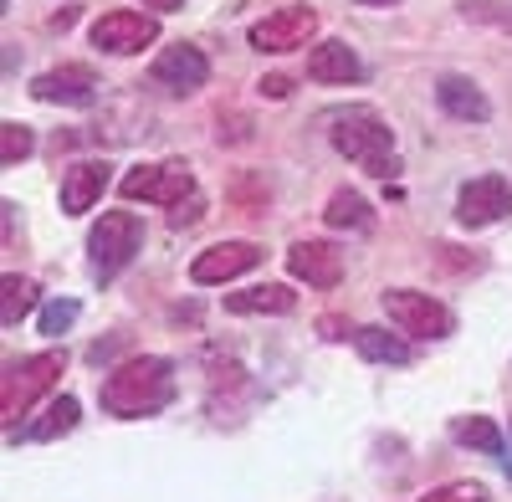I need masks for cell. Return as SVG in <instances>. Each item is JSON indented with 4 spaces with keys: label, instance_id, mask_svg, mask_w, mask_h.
<instances>
[{
    "label": "cell",
    "instance_id": "cell-1",
    "mask_svg": "<svg viewBox=\"0 0 512 502\" xmlns=\"http://www.w3.org/2000/svg\"><path fill=\"white\" fill-rule=\"evenodd\" d=\"M180 380H175V364L159 359V354H139L118 369H108V380L98 385V400L108 415L118 421H144V415H159L169 400H175Z\"/></svg>",
    "mask_w": 512,
    "mask_h": 502
},
{
    "label": "cell",
    "instance_id": "cell-2",
    "mask_svg": "<svg viewBox=\"0 0 512 502\" xmlns=\"http://www.w3.org/2000/svg\"><path fill=\"white\" fill-rule=\"evenodd\" d=\"M328 123H333V129H328L333 149L344 154V159H354L364 175H374V180H390V175L400 170L395 134H390V123H384L374 108H349V113H333Z\"/></svg>",
    "mask_w": 512,
    "mask_h": 502
},
{
    "label": "cell",
    "instance_id": "cell-3",
    "mask_svg": "<svg viewBox=\"0 0 512 502\" xmlns=\"http://www.w3.org/2000/svg\"><path fill=\"white\" fill-rule=\"evenodd\" d=\"M62 369H67V354H62V349L31 354V359H21V364L6 369V380H0V415H6V426H11V431H16L21 415L31 410V400L62 380Z\"/></svg>",
    "mask_w": 512,
    "mask_h": 502
},
{
    "label": "cell",
    "instance_id": "cell-4",
    "mask_svg": "<svg viewBox=\"0 0 512 502\" xmlns=\"http://www.w3.org/2000/svg\"><path fill=\"white\" fill-rule=\"evenodd\" d=\"M384 318L395 323V333H410V339H446V333H456V313L415 287L384 292Z\"/></svg>",
    "mask_w": 512,
    "mask_h": 502
},
{
    "label": "cell",
    "instance_id": "cell-5",
    "mask_svg": "<svg viewBox=\"0 0 512 502\" xmlns=\"http://www.w3.org/2000/svg\"><path fill=\"white\" fill-rule=\"evenodd\" d=\"M139 246H144V221L134 216V211H108L98 226H93V236H88V251H93V272L108 282V277H118L128 262L139 257Z\"/></svg>",
    "mask_w": 512,
    "mask_h": 502
},
{
    "label": "cell",
    "instance_id": "cell-6",
    "mask_svg": "<svg viewBox=\"0 0 512 502\" xmlns=\"http://www.w3.org/2000/svg\"><path fill=\"white\" fill-rule=\"evenodd\" d=\"M123 200H149V205H185L195 195V175L185 159H164V164H139L118 180Z\"/></svg>",
    "mask_w": 512,
    "mask_h": 502
},
{
    "label": "cell",
    "instance_id": "cell-7",
    "mask_svg": "<svg viewBox=\"0 0 512 502\" xmlns=\"http://www.w3.org/2000/svg\"><path fill=\"white\" fill-rule=\"evenodd\" d=\"M313 31H318L313 6H282V11H272L251 26V47L256 52H297V47H308Z\"/></svg>",
    "mask_w": 512,
    "mask_h": 502
},
{
    "label": "cell",
    "instance_id": "cell-8",
    "mask_svg": "<svg viewBox=\"0 0 512 502\" xmlns=\"http://www.w3.org/2000/svg\"><path fill=\"white\" fill-rule=\"evenodd\" d=\"M507 211H512V185L502 175H477V180H466L461 195H456V221L472 226V231L502 221Z\"/></svg>",
    "mask_w": 512,
    "mask_h": 502
},
{
    "label": "cell",
    "instance_id": "cell-9",
    "mask_svg": "<svg viewBox=\"0 0 512 502\" xmlns=\"http://www.w3.org/2000/svg\"><path fill=\"white\" fill-rule=\"evenodd\" d=\"M149 41H159V21L144 11H108L103 21H93V47H103L113 57H134Z\"/></svg>",
    "mask_w": 512,
    "mask_h": 502
},
{
    "label": "cell",
    "instance_id": "cell-10",
    "mask_svg": "<svg viewBox=\"0 0 512 502\" xmlns=\"http://www.w3.org/2000/svg\"><path fill=\"white\" fill-rule=\"evenodd\" d=\"M287 272H292L297 282L328 292V287L344 282V251H338L333 241H297V246L287 251Z\"/></svg>",
    "mask_w": 512,
    "mask_h": 502
},
{
    "label": "cell",
    "instance_id": "cell-11",
    "mask_svg": "<svg viewBox=\"0 0 512 502\" xmlns=\"http://www.w3.org/2000/svg\"><path fill=\"white\" fill-rule=\"evenodd\" d=\"M256 262H262V246H256V241H221V246L200 251V257L190 262V277L200 287H216V282H231V277L251 272Z\"/></svg>",
    "mask_w": 512,
    "mask_h": 502
},
{
    "label": "cell",
    "instance_id": "cell-12",
    "mask_svg": "<svg viewBox=\"0 0 512 502\" xmlns=\"http://www.w3.org/2000/svg\"><path fill=\"white\" fill-rule=\"evenodd\" d=\"M36 103H62V108H88L98 98V77L93 67H52L31 82Z\"/></svg>",
    "mask_w": 512,
    "mask_h": 502
},
{
    "label": "cell",
    "instance_id": "cell-13",
    "mask_svg": "<svg viewBox=\"0 0 512 502\" xmlns=\"http://www.w3.org/2000/svg\"><path fill=\"white\" fill-rule=\"evenodd\" d=\"M205 77H210V62H205V52L200 47H169V52H159V62H154V82H164L169 93H195V88H205Z\"/></svg>",
    "mask_w": 512,
    "mask_h": 502
},
{
    "label": "cell",
    "instance_id": "cell-14",
    "mask_svg": "<svg viewBox=\"0 0 512 502\" xmlns=\"http://www.w3.org/2000/svg\"><path fill=\"white\" fill-rule=\"evenodd\" d=\"M103 190H108V164H103V159L72 164V170L62 175V211H67V216H88Z\"/></svg>",
    "mask_w": 512,
    "mask_h": 502
},
{
    "label": "cell",
    "instance_id": "cell-15",
    "mask_svg": "<svg viewBox=\"0 0 512 502\" xmlns=\"http://www.w3.org/2000/svg\"><path fill=\"white\" fill-rule=\"evenodd\" d=\"M436 98H441V108L451 113V118H461V123H487L492 118V103L482 98V88L472 77H461V72H446L441 82H436Z\"/></svg>",
    "mask_w": 512,
    "mask_h": 502
},
{
    "label": "cell",
    "instance_id": "cell-16",
    "mask_svg": "<svg viewBox=\"0 0 512 502\" xmlns=\"http://www.w3.org/2000/svg\"><path fill=\"white\" fill-rule=\"evenodd\" d=\"M297 308V292L287 282H262V287H246V292H226V313H262V318H287Z\"/></svg>",
    "mask_w": 512,
    "mask_h": 502
},
{
    "label": "cell",
    "instance_id": "cell-17",
    "mask_svg": "<svg viewBox=\"0 0 512 502\" xmlns=\"http://www.w3.org/2000/svg\"><path fill=\"white\" fill-rule=\"evenodd\" d=\"M308 77L313 82H359L364 62L354 57L349 41H318V47L308 52Z\"/></svg>",
    "mask_w": 512,
    "mask_h": 502
},
{
    "label": "cell",
    "instance_id": "cell-18",
    "mask_svg": "<svg viewBox=\"0 0 512 502\" xmlns=\"http://www.w3.org/2000/svg\"><path fill=\"white\" fill-rule=\"evenodd\" d=\"M77 415H82V405L72 400V395H57L47 410H41V421H31L26 431H11V441H57V436H67L72 426H77Z\"/></svg>",
    "mask_w": 512,
    "mask_h": 502
},
{
    "label": "cell",
    "instance_id": "cell-19",
    "mask_svg": "<svg viewBox=\"0 0 512 502\" xmlns=\"http://www.w3.org/2000/svg\"><path fill=\"white\" fill-rule=\"evenodd\" d=\"M323 221L333 226V231H374V211H369V200L359 195V190H338L333 200H328V211H323Z\"/></svg>",
    "mask_w": 512,
    "mask_h": 502
},
{
    "label": "cell",
    "instance_id": "cell-20",
    "mask_svg": "<svg viewBox=\"0 0 512 502\" xmlns=\"http://www.w3.org/2000/svg\"><path fill=\"white\" fill-rule=\"evenodd\" d=\"M354 349L369 364H410V344L395 339V333H384V328H354Z\"/></svg>",
    "mask_w": 512,
    "mask_h": 502
},
{
    "label": "cell",
    "instance_id": "cell-21",
    "mask_svg": "<svg viewBox=\"0 0 512 502\" xmlns=\"http://www.w3.org/2000/svg\"><path fill=\"white\" fill-rule=\"evenodd\" d=\"M451 436H456L461 446H472V451H487V456H502V451H507L502 431L487 421V415H456V421H451Z\"/></svg>",
    "mask_w": 512,
    "mask_h": 502
},
{
    "label": "cell",
    "instance_id": "cell-22",
    "mask_svg": "<svg viewBox=\"0 0 512 502\" xmlns=\"http://www.w3.org/2000/svg\"><path fill=\"white\" fill-rule=\"evenodd\" d=\"M36 308V282L31 277H6V282H0V323H6V328H16L26 313Z\"/></svg>",
    "mask_w": 512,
    "mask_h": 502
},
{
    "label": "cell",
    "instance_id": "cell-23",
    "mask_svg": "<svg viewBox=\"0 0 512 502\" xmlns=\"http://www.w3.org/2000/svg\"><path fill=\"white\" fill-rule=\"evenodd\" d=\"M31 149H36V134L26 123H0V164H6V170H16Z\"/></svg>",
    "mask_w": 512,
    "mask_h": 502
},
{
    "label": "cell",
    "instance_id": "cell-24",
    "mask_svg": "<svg viewBox=\"0 0 512 502\" xmlns=\"http://www.w3.org/2000/svg\"><path fill=\"white\" fill-rule=\"evenodd\" d=\"M77 303L72 298H57V303H47V308H41V333H47V339H62V333L77 323Z\"/></svg>",
    "mask_w": 512,
    "mask_h": 502
},
{
    "label": "cell",
    "instance_id": "cell-25",
    "mask_svg": "<svg viewBox=\"0 0 512 502\" xmlns=\"http://www.w3.org/2000/svg\"><path fill=\"white\" fill-rule=\"evenodd\" d=\"M425 502H492V497H487V487H482V482H451V487L431 492Z\"/></svg>",
    "mask_w": 512,
    "mask_h": 502
},
{
    "label": "cell",
    "instance_id": "cell-26",
    "mask_svg": "<svg viewBox=\"0 0 512 502\" xmlns=\"http://www.w3.org/2000/svg\"><path fill=\"white\" fill-rule=\"evenodd\" d=\"M200 211H205V200H200V195H190L185 205H175V216H169V226H195V221H200Z\"/></svg>",
    "mask_w": 512,
    "mask_h": 502
},
{
    "label": "cell",
    "instance_id": "cell-27",
    "mask_svg": "<svg viewBox=\"0 0 512 502\" xmlns=\"http://www.w3.org/2000/svg\"><path fill=\"white\" fill-rule=\"evenodd\" d=\"M256 88H262V98H287V93H292V77L272 72V77H262V82H256Z\"/></svg>",
    "mask_w": 512,
    "mask_h": 502
},
{
    "label": "cell",
    "instance_id": "cell-28",
    "mask_svg": "<svg viewBox=\"0 0 512 502\" xmlns=\"http://www.w3.org/2000/svg\"><path fill=\"white\" fill-rule=\"evenodd\" d=\"M318 328H323V339H349V333H344V318H323Z\"/></svg>",
    "mask_w": 512,
    "mask_h": 502
},
{
    "label": "cell",
    "instance_id": "cell-29",
    "mask_svg": "<svg viewBox=\"0 0 512 502\" xmlns=\"http://www.w3.org/2000/svg\"><path fill=\"white\" fill-rule=\"evenodd\" d=\"M144 6H154V11H180L185 0H144Z\"/></svg>",
    "mask_w": 512,
    "mask_h": 502
},
{
    "label": "cell",
    "instance_id": "cell-30",
    "mask_svg": "<svg viewBox=\"0 0 512 502\" xmlns=\"http://www.w3.org/2000/svg\"><path fill=\"white\" fill-rule=\"evenodd\" d=\"M359 6H395V0H359Z\"/></svg>",
    "mask_w": 512,
    "mask_h": 502
},
{
    "label": "cell",
    "instance_id": "cell-31",
    "mask_svg": "<svg viewBox=\"0 0 512 502\" xmlns=\"http://www.w3.org/2000/svg\"><path fill=\"white\" fill-rule=\"evenodd\" d=\"M502 467H507V477H512V451H507V456H502Z\"/></svg>",
    "mask_w": 512,
    "mask_h": 502
}]
</instances>
